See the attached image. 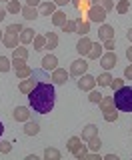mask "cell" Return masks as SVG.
<instances>
[{"label":"cell","instance_id":"1","mask_svg":"<svg viewBox=\"0 0 132 160\" xmlns=\"http://www.w3.org/2000/svg\"><path fill=\"white\" fill-rule=\"evenodd\" d=\"M30 108L38 114H48L52 112L54 102H56V92H54V84L50 82H36L34 90L28 94Z\"/></svg>","mask_w":132,"mask_h":160},{"label":"cell","instance_id":"2","mask_svg":"<svg viewBox=\"0 0 132 160\" xmlns=\"http://www.w3.org/2000/svg\"><path fill=\"white\" fill-rule=\"evenodd\" d=\"M114 106L120 112H132V88L122 86L114 92Z\"/></svg>","mask_w":132,"mask_h":160},{"label":"cell","instance_id":"3","mask_svg":"<svg viewBox=\"0 0 132 160\" xmlns=\"http://www.w3.org/2000/svg\"><path fill=\"white\" fill-rule=\"evenodd\" d=\"M106 10L98 4H90V8L86 10V16H88V22H98V24H104L106 20Z\"/></svg>","mask_w":132,"mask_h":160},{"label":"cell","instance_id":"4","mask_svg":"<svg viewBox=\"0 0 132 160\" xmlns=\"http://www.w3.org/2000/svg\"><path fill=\"white\" fill-rule=\"evenodd\" d=\"M98 60H100V66L104 70H112L116 66V62H118V56H116L114 50H106V52H102V56Z\"/></svg>","mask_w":132,"mask_h":160},{"label":"cell","instance_id":"5","mask_svg":"<svg viewBox=\"0 0 132 160\" xmlns=\"http://www.w3.org/2000/svg\"><path fill=\"white\" fill-rule=\"evenodd\" d=\"M86 70H88V62H86L84 58H78V60H74L72 64H70V70L68 72L72 74V76H82V74H86Z\"/></svg>","mask_w":132,"mask_h":160},{"label":"cell","instance_id":"6","mask_svg":"<svg viewBox=\"0 0 132 160\" xmlns=\"http://www.w3.org/2000/svg\"><path fill=\"white\" fill-rule=\"evenodd\" d=\"M36 82H38V80H36V72H32L28 78H24L22 82L18 84V90H20L22 94H30V92L34 90V86H36Z\"/></svg>","mask_w":132,"mask_h":160},{"label":"cell","instance_id":"7","mask_svg":"<svg viewBox=\"0 0 132 160\" xmlns=\"http://www.w3.org/2000/svg\"><path fill=\"white\" fill-rule=\"evenodd\" d=\"M96 86V78L90 76V74H82V76H78V88L82 90V92H90V90H94Z\"/></svg>","mask_w":132,"mask_h":160},{"label":"cell","instance_id":"8","mask_svg":"<svg viewBox=\"0 0 132 160\" xmlns=\"http://www.w3.org/2000/svg\"><path fill=\"white\" fill-rule=\"evenodd\" d=\"M30 116H32V112H30L28 106H16L12 112V118L16 122H26V120H30Z\"/></svg>","mask_w":132,"mask_h":160},{"label":"cell","instance_id":"9","mask_svg":"<svg viewBox=\"0 0 132 160\" xmlns=\"http://www.w3.org/2000/svg\"><path fill=\"white\" fill-rule=\"evenodd\" d=\"M68 76H70V72H66V68H54L50 80H52V84H66Z\"/></svg>","mask_w":132,"mask_h":160},{"label":"cell","instance_id":"10","mask_svg":"<svg viewBox=\"0 0 132 160\" xmlns=\"http://www.w3.org/2000/svg\"><path fill=\"white\" fill-rule=\"evenodd\" d=\"M90 46H92V40H90L88 36H80L78 44H76V52H78L80 56H86L88 50H90Z\"/></svg>","mask_w":132,"mask_h":160},{"label":"cell","instance_id":"11","mask_svg":"<svg viewBox=\"0 0 132 160\" xmlns=\"http://www.w3.org/2000/svg\"><path fill=\"white\" fill-rule=\"evenodd\" d=\"M98 106H100V110H102V114L116 110V106H114V96H102V100L98 102Z\"/></svg>","mask_w":132,"mask_h":160},{"label":"cell","instance_id":"12","mask_svg":"<svg viewBox=\"0 0 132 160\" xmlns=\"http://www.w3.org/2000/svg\"><path fill=\"white\" fill-rule=\"evenodd\" d=\"M102 50H104V46H102V42H92V46H90V50H88V54H86V56H88L90 60H98L100 56H102Z\"/></svg>","mask_w":132,"mask_h":160},{"label":"cell","instance_id":"13","mask_svg":"<svg viewBox=\"0 0 132 160\" xmlns=\"http://www.w3.org/2000/svg\"><path fill=\"white\" fill-rule=\"evenodd\" d=\"M108 38H114V28L110 24H100L98 28V40H108Z\"/></svg>","mask_w":132,"mask_h":160},{"label":"cell","instance_id":"14","mask_svg":"<svg viewBox=\"0 0 132 160\" xmlns=\"http://www.w3.org/2000/svg\"><path fill=\"white\" fill-rule=\"evenodd\" d=\"M38 12H40V16H52L54 12H56V4L54 2H40L38 4Z\"/></svg>","mask_w":132,"mask_h":160},{"label":"cell","instance_id":"15","mask_svg":"<svg viewBox=\"0 0 132 160\" xmlns=\"http://www.w3.org/2000/svg\"><path fill=\"white\" fill-rule=\"evenodd\" d=\"M18 40H20V36L18 34H10V32H4V38H2V44L6 48H16L18 46Z\"/></svg>","mask_w":132,"mask_h":160},{"label":"cell","instance_id":"16","mask_svg":"<svg viewBox=\"0 0 132 160\" xmlns=\"http://www.w3.org/2000/svg\"><path fill=\"white\" fill-rule=\"evenodd\" d=\"M88 32H90V22H88V20L76 18V34H80V36H88Z\"/></svg>","mask_w":132,"mask_h":160},{"label":"cell","instance_id":"17","mask_svg":"<svg viewBox=\"0 0 132 160\" xmlns=\"http://www.w3.org/2000/svg\"><path fill=\"white\" fill-rule=\"evenodd\" d=\"M94 136H98V126L96 124H88V126H84V130H82V138L84 142H88L90 138H94Z\"/></svg>","mask_w":132,"mask_h":160},{"label":"cell","instance_id":"18","mask_svg":"<svg viewBox=\"0 0 132 160\" xmlns=\"http://www.w3.org/2000/svg\"><path fill=\"white\" fill-rule=\"evenodd\" d=\"M42 68H44V70H54V68H58V58L54 56V54H46V56L42 58Z\"/></svg>","mask_w":132,"mask_h":160},{"label":"cell","instance_id":"19","mask_svg":"<svg viewBox=\"0 0 132 160\" xmlns=\"http://www.w3.org/2000/svg\"><path fill=\"white\" fill-rule=\"evenodd\" d=\"M38 132H40V124L32 122V120H26V124H24V134H26V136H36Z\"/></svg>","mask_w":132,"mask_h":160},{"label":"cell","instance_id":"20","mask_svg":"<svg viewBox=\"0 0 132 160\" xmlns=\"http://www.w3.org/2000/svg\"><path fill=\"white\" fill-rule=\"evenodd\" d=\"M20 12H22V16L26 18V20H34V18H38V10H36V6H22V10H20Z\"/></svg>","mask_w":132,"mask_h":160},{"label":"cell","instance_id":"21","mask_svg":"<svg viewBox=\"0 0 132 160\" xmlns=\"http://www.w3.org/2000/svg\"><path fill=\"white\" fill-rule=\"evenodd\" d=\"M80 146H82V138H80V136H72V138H68V144H66V148H68V152H70V154H74Z\"/></svg>","mask_w":132,"mask_h":160},{"label":"cell","instance_id":"22","mask_svg":"<svg viewBox=\"0 0 132 160\" xmlns=\"http://www.w3.org/2000/svg\"><path fill=\"white\" fill-rule=\"evenodd\" d=\"M68 20V16H66V12H62V10H56V12L52 14V24L58 28H62V24Z\"/></svg>","mask_w":132,"mask_h":160},{"label":"cell","instance_id":"23","mask_svg":"<svg viewBox=\"0 0 132 160\" xmlns=\"http://www.w3.org/2000/svg\"><path fill=\"white\" fill-rule=\"evenodd\" d=\"M44 36H46V46H44V48L54 50V48L58 46V34L56 32H46Z\"/></svg>","mask_w":132,"mask_h":160},{"label":"cell","instance_id":"24","mask_svg":"<svg viewBox=\"0 0 132 160\" xmlns=\"http://www.w3.org/2000/svg\"><path fill=\"white\" fill-rule=\"evenodd\" d=\"M34 36H36V32H34L32 28H24L22 32H20V42H22V44H30L34 40Z\"/></svg>","mask_w":132,"mask_h":160},{"label":"cell","instance_id":"25","mask_svg":"<svg viewBox=\"0 0 132 160\" xmlns=\"http://www.w3.org/2000/svg\"><path fill=\"white\" fill-rule=\"evenodd\" d=\"M110 82H112V74L106 70V72H102L98 78H96V84L98 86H110Z\"/></svg>","mask_w":132,"mask_h":160},{"label":"cell","instance_id":"26","mask_svg":"<svg viewBox=\"0 0 132 160\" xmlns=\"http://www.w3.org/2000/svg\"><path fill=\"white\" fill-rule=\"evenodd\" d=\"M20 10H22V4H20L18 0H10V2H6V12L8 14H18Z\"/></svg>","mask_w":132,"mask_h":160},{"label":"cell","instance_id":"27","mask_svg":"<svg viewBox=\"0 0 132 160\" xmlns=\"http://www.w3.org/2000/svg\"><path fill=\"white\" fill-rule=\"evenodd\" d=\"M102 148V140H100V136H94L88 140V150L90 152H98V150Z\"/></svg>","mask_w":132,"mask_h":160},{"label":"cell","instance_id":"28","mask_svg":"<svg viewBox=\"0 0 132 160\" xmlns=\"http://www.w3.org/2000/svg\"><path fill=\"white\" fill-rule=\"evenodd\" d=\"M44 158H46V160H60V150L48 146L46 150H44Z\"/></svg>","mask_w":132,"mask_h":160},{"label":"cell","instance_id":"29","mask_svg":"<svg viewBox=\"0 0 132 160\" xmlns=\"http://www.w3.org/2000/svg\"><path fill=\"white\" fill-rule=\"evenodd\" d=\"M90 4H98V6H102L106 12H110V10L114 8V0H90Z\"/></svg>","mask_w":132,"mask_h":160},{"label":"cell","instance_id":"30","mask_svg":"<svg viewBox=\"0 0 132 160\" xmlns=\"http://www.w3.org/2000/svg\"><path fill=\"white\" fill-rule=\"evenodd\" d=\"M12 68V60H10L8 56H2V54H0V72H8V70Z\"/></svg>","mask_w":132,"mask_h":160},{"label":"cell","instance_id":"31","mask_svg":"<svg viewBox=\"0 0 132 160\" xmlns=\"http://www.w3.org/2000/svg\"><path fill=\"white\" fill-rule=\"evenodd\" d=\"M32 42H34V50H42L46 46V36H44V34H36Z\"/></svg>","mask_w":132,"mask_h":160},{"label":"cell","instance_id":"32","mask_svg":"<svg viewBox=\"0 0 132 160\" xmlns=\"http://www.w3.org/2000/svg\"><path fill=\"white\" fill-rule=\"evenodd\" d=\"M12 56H14V58L28 60V50L24 48V46H16V48H14V52H12Z\"/></svg>","mask_w":132,"mask_h":160},{"label":"cell","instance_id":"33","mask_svg":"<svg viewBox=\"0 0 132 160\" xmlns=\"http://www.w3.org/2000/svg\"><path fill=\"white\" fill-rule=\"evenodd\" d=\"M30 74H32V68H30L28 64H26V66H22V68H18V70H16V76H18V80H24V78H28Z\"/></svg>","mask_w":132,"mask_h":160},{"label":"cell","instance_id":"34","mask_svg":"<svg viewBox=\"0 0 132 160\" xmlns=\"http://www.w3.org/2000/svg\"><path fill=\"white\" fill-rule=\"evenodd\" d=\"M130 10V0H120L118 4H116V12L118 14H126Z\"/></svg>","mask_w":132,"mask_h":160},{"label":"cell","instance_id":"35","mask_svg":"<svg viewBox=\"0 0 132 160\" xmlns=\"http://www.w3.org/2000/svg\"><path fill=\"white\" fill-rule=\"evenodd\" d=\"M72 2V6L76 10H88L90 8V0H70Z\"/></svg>","mask_w":132,"mask_h":160},{"label":"cell","instance_id":"36","mask_svg":"<svg viewBox=\"0 0 132 160\" xmlns=\"http://www.w3.org/2000/svg\"><path fill=\"white\" fill-rule=\"evenodd\" d=\"M62 32H66V34L76 32V20H66V22L62 24Z\"/></svg>","mask_w":132,"mask_h":160},{"label":"cell","instance_id":"37","mask_svg":"<svg viewBox=\"0 0 132 160\" xmlns=\"http://www.w3.org/2000/svg\"><path fill=\"white\" fill-rule=\"evenodd\" d=\"M88 152H90V150H88V144H82V146H80L78 150H76V152L72 154V156H74V158H78V160H84Z\"/></svg>","mask_w":132,"mask_h":160},{"label":"cell","instance_id":"38","mask_svg":"<svg viewBox=\"0 0 132 160\" xmlns=\"http://www.w3.org/2000/svg\"><path fill=\"white\" fill-rule=\"evenodd\" d=\"M22 30H24V26H22V24L14 22V24H8L6 32H10V34H18V36H20V32H22Z\"/></svg>","mask_w":132,"mask_h":160},{"label":"cell","instance_id":"39","mask_svg":"<svg viewBox=\"0 0 132 160\" xmlns=\"http://www.w3.org/2000/svg\"><path fill=\"white\" fill-rule=\"evenodd\" d=\"M10 152H12V142L2 140V142H0V154H10Z\"/></svg>","mask_w":132,"mask_h":160},{"label":"cell","instance_id":"40","mask_svg":"<svg viewBox=\"0 0 132 160\" xmlns=\"http://www.w3.org/2000/svg\"><path fill=\"white\" fill-rule=\"evenodd\" d=\"M88 100H90V102H94V104H98L100 100H102V94H100V92H96V90H90Z\"/></svg>","mask_w":132,"mask_h":160},{"label":"cell","instance_id":"41","mask_svg":"<svg viewBox=\"0 0 132 160\" xmlns=\"http://www.w3.org/2000/svg\"><path fill=\"white\" fill-rule=\"evenodd\" d=\"M122 86H124V78H112V82H110V88H112L114 92H116L118 88H122Z\"/></svg>","mask_w":132,"mask_h":160},{"label":"cell","instance_id":"42","mask_svg":"<svg viewBox=\"0 0 132 160\" xmlns=\"http://www.w3.org/2000/svg\"><path fill=\"white\" fill-rule=\"evenodd\" d=\"M22 66H26V60H22V58H14V56H12V68H14V70H18V68H22Z\"/></svg>","mask_w":132,"mask_h":160},{"label":"cell","instance_id":"43","mask_svg":"<svg viewBox=\"0 0 132 160\" xmlns=\"http://www.w3.org/2000/svg\"><path fill=\"white\" fill-rule=\"evenodd\" d=\"M104 120H106V122H116V120H118V112H116V110H112V112H106L104 114Z\"/></svg>","mask_w":132,"mask_h":160},{"label":"cell","instance_id":"44","mask_svg":"<svg viewBox=\"0 0 132 160\" xmlns=\"http://www.w3.org/2000/svg\"><path fill=\"white\" fill-rule=\"evenodd\" d=\"M102 46H104L106 50H114V38H108V40H104V42H102Z\"/></svg>","mask_w":132,"mask_h":160},{"label":"cell","instance_id":"45","mask_svg":"<svg viewBox=\"0 0 132 160\" xmlns=\"http://www.w3.org/2000/svg\"><path fill=\"white\" fill-rule=\"evenodd\" d=\"M124 80H132V64L126 66V70H124Z\"/></svg>","mask_w":132,"mask_h":160},{"label":"cell","instance_id":"46","mask_svg":"<svg viewBox=\"0 0 132 160\" xmlns=\"http://www.w3.org/2000/svg\"><path fill=\"white\" fill-rule=\"evenodd\" d=\"M54 4H56V6H66V4L70 2V0H52Z\"/></svg>","mask_w":132,"mask_h":160},{"label":"cell","instance_id":"47","mask_svg":"<svg viewBox=\"0 0 132 160\" xmlns=\"http://www.w3.org/2000/svg\"><path fill=\"white\" fill-rule=\"evenodd\" d=\"M126 58H128V62L132 64V46H130V48H126Z\"/></svg>","mask_w":132,"mask_h":160},{"label":"cell","instance_id":"48","mask_svg":"<svg viewBox=\"0 0 132 160\" xmlns=\"http://www.w3.org/2000/svg\"><path fill=\"white\" fill-rule=\"evenodd\" d=\"M26 4H28V6H38L40 0H26Z\"/></svg>","mask_w":132,"mask_h":160},{"label":"cell","instance_id":"49","mask_svg":"<svg viewBox=\"0 0 132 160\" xmlns=\"http://www.w3.org/2000/svg\"><path fill=\"white\" fill-rule=\"evenodd\" d=\"M104 160H118V156H116V154H106Z\"/></svg>","mask_w":132,"mask_h":160},{"label":"cell","instance_id":"50","mask_svg":"<svg viewBox=\"0 0 132 160\" xmlns=\"http://www.w3.org/2000/svg\"><path fill=\"white\" fill-rule=\"evenodd\" d=\"M4 18H6V10H4V8H0V22H2Z\"/></svg>","mask_w":132,"mask_h":160},{"label":"cell","instance_id":"51","mask_svg":"<svg viewBox=\"0 0 132 160\" xmlns=\"http://www.w3.org/2000/svg\"><path fill=\"white\" fill-rule=\"evenodd\" d=\"M2 132H4V124H2V120H0V138H2Z\"/></svg>","mask_w":132,"mask_h":160},{"label":"cell","instance_id":"52","mask_svg":"<svg viewBox=\"0 0 132 160\" xmlns=\"http://www.w3.org/2000/svg\"><path fill=\"white\" fill-rule=\"evenodd\" d=\"M126 38H128V40H130V42H132V28L128 30V34H126Z\"/></svg>","mask_w":132,"mask_h":160},{"label":"cell","instance_id":"53","mask_svg":"<svg viewBox=\"0 0 132 160\" xmlns=\"http://www.w3.org/2000/svg\"><path fill=\"white\" fill-rule=\"evenodd\" d=\"M2 38H4V34H2V30H0V44H2Z\"/></svg>","mask_w":132,"mask_h":160},{"label":"cell","instance_id":"54","mask_svg":"<svg viewBox=\"0 0 132 160\" xmlns=\"http://www.w3.org/2000/svg\"><path fill=\"white\" fill-rule=\"evenodd\" d=\"M4 2H10V0H4Z\"/></svg>","mask_w":132,"mask_h":160}]
</instances>
